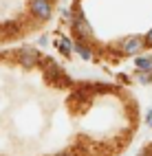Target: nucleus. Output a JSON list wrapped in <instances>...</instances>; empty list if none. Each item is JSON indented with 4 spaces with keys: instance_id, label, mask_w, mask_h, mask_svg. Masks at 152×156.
I'll return each mask as SVG.
<instances>
[{
    "instance_id": "nucleus-1",
    "label": "nucleus",
    "mask_w": 152,
    "mask_h": 156,
    "mask_svg": "<svg viewBox=\"0 0 152 156\" xmlns=\"http://www.w3.org/2000/svg\"><path fill=\"white\" fill-rule=\"evenodd\" d=\"M29 7H31V13L35 18H40V20L51 18V2H49V0H31Z\"/></svg>"
},
{
    "instance_id": "nucleus-2",
    "label": "nucleus",
    "mask_w": 152,
    "mask_h": 156,
    "mask_svg": "<svg viewBox=\"0 0 152 156\" xmlns=\"http://www.w3.org/2000/svg\"><path fill=\"white\" fill-rule=\"evenodd\" d=\"M20 64L27 66V68H33L38 64V51L31 48V46L22 48V51H20Z\"/></svg>"
},
{
    "instance_id": "nucleus-3",
    "label": "nucleus",
    "mask_w": 152,
    "mask_h": 156,
    "mask_svg": "<svg viewBox=\"0 0 152 156\" xmlns=\"http://www.w3.org/2000/svg\"><path fill=\"white\" fill-rule=\"evenodd\" d=\"M75 31L79 33V37H86V40L93 37V31H90V27L86 24V20L82 18V13H79V16L75 18Z\"/></svg>"
},
{
    "instance_id": "nucleus-4",
    "label": "nucleus",
    "mask_w": 152,
    "mask_h": 156,
    "mask_svg": "<svg viewBox=\"0 0 152 156\" xmlns=\"http://www.w3.org/2000/svg\"><path fill=\"white\" fill-rule=\"evenodd\" d=\"M141 48H143V40H141V37H128L124 42V51H126V53H139Z\"/></svg>"
},
{
    "instance_id": "nucleus-5",
    "label": "nucleus",
    "mask_w": 152,
    "mask_h": 156,
    "mask_svg": "<svg viewBox=\"0 0 152 156\" xmlns=\"http://www.w3.org/2000/svg\"><path fill=\"white\" fill-rule=\"evenodd\" d=\"M57 46H60V51H62L64 55H71V48H73V46H71V42H68L66 37H62V40H60V42H57Z\"/></svg>"
},
{
    "instance_id": "nucleus-6",
    "label": "nucleus",
    "mask_w": 152,
    "mask_h": 156,
    "mask_svg": "<svg viewBox=\"0 0 152 156\" xmlns=\"http://www.w3.org/2000/svg\"><path fill=\"white\" fill-rule=\"evenodd\" d=\"M75 51H77V53H79V55H82L84 59H90V57H93V55H90V51H88V48H86L84 44H79V42L75 44Z\"/></svg>"
},
{
    "instance_id": "nucleus-7",
    "label": "nucleus",
    "mask_w": 152,
    "mask_h": 156,
    "mask_svg": "<svg viewBox=\"0 0 152 156\" xmlns=\"http://www.w3.org/2000/svg\"><path fill=\"white\" fill-rule=\"evenodd\" d=\"M137 66L139 68H152V59L150 57H139L137 59Z\"/></svg>"
},
{
    "instance_id": "nucleus-8",
    "label": "nucleus",
    "mask_w": 152,
    "mask_h": 156,
    "mask_svg": "<svg viewBox=\"0 0 152 156\" xmlns=\"http://www.w3.org/2000/svg\"><path fill=\"white\" fill-rule=\"evenodd\" d=\"M146 44H152V31H150V33L146 35Z\"/></svg>"
},
{
    "instance_id": "nucleus-9",
    "label": "nucleus",
    "mask_w": 152,
    "mask_h": 156,
    "mask_svg": "<svg viewBox=\"0 0 152 156\" xmlns=\"http://www.w3.org/2000/svg\"><path fill=\"white\" fill-rule=\"evenodd\" d=\"M148 123H150V126H152V110L148 112Z\"/></svg>"
},
{
    "instance_id": "nucleus-10",
    "label": "nucleus",
    "mask_w": 152,
    "mask_h": 156,
    "mask_svg": "<svg viewBox=\"0 0 152 156\" xmlns=\"http://www.w3.org/2000/svg\"><path fill=\"white\" fill-rule=\"evenodd\" d=\"M62 156H66V154H62Z\"/></svg>"
}]
</instances>
